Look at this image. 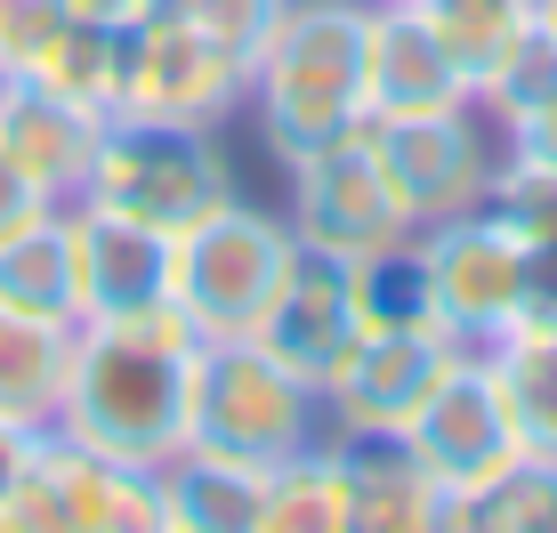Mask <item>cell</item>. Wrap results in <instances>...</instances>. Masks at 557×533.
I'll return each mask as SVG.
<instances>
[{
    "label": "cell",
    "instance_id": "6da1fadb",
    "mask_svg": "<svg viewBox=\"0 0 557 533\" xmlns=\"http://www.w3.org/2000/svg\"><path fill=\"white\" fill-rule=\"evenodd\" d=\"M195 356L202 332L186 323L178 299H153L113 323H73L57 436L153 478L162 461L186 453V429H195Z\"/></svg>",
    "mask_w": 557,
    "mask_h": 533
},
{
    "label": "cell",
    "instance_id": "7a4b0ae2",
    "mask_svg": "<svg viewBox=\"0 0 557 533\" xmlns=\"http://www.w3.org/2000/svg\"><path fill=\"white\" fill-rule=\"evenodd\" d=\"M363 25H372V0H283L275 33L251 57V106H243L275 162H299L372 122Z\"/></svg>",
    "mask_w": 557,
    "mask_h": 533
},
{
    "label": "cell",
    "instance_id": "3957f363",
    "mask_svg": "<svg viewBox=\"0 0 557 533\" xmlns=\"http://www.w3.org/2000/svg\"><path fill=\"white\" fill-rule=\"evenodd\" d=\"M226 195H243V170L226 154V129L210 122H153V113H113L98 129V154H89V178L73 202L113 219L162 226V235H186L202 211H219Z\"/></svg>",
    "mask_w": 557,
    "mask_h": 533
},
{
    "label": "cell",
    "instance_id": "277c9868",
    "mask_svg": "<svg viewBox=\"0 0 557 533\" xmlns=\"http://www.w3.org/2000/svg\"><path fill=\"white\" fill-rule=\"evenodd\" d=\"M292 259H299L292 211L226 195L219 211H202L178 235V283H170V292H178V308L202 339H251L267 299L292 275Z\"/></svg>",
    "mask_w": 557,
    "mask_h": 533
},
{
    "label": "cell",
    "instance_id": "5b68a950",
    "mask_svg": "<svg viewBox=\"0 0 557 533\" xmlns=\"http://www.w3.org/2000/svg\"><path fill=\"white\" fill-rule=\"evenodd\" d=\"M323 436V396L299 372H283L259 339H202L195 356V429L186 445L226 453V461L275 469L283 453Z\"/></svg>",
    "mask_w": 557,
    "mask_h": 533
},
{
    "label": "cell",
    "instance_id": "8992f818",
    "mask_svg": "<svg viewBox=\"0 0 557 533\" xmlns=\"http://www.w3.org/2000/svg\"><path fill=\"white\" fill-rule=\"evenodd\" d=\"M283 186H292L283 211H292L307 251L363 259V251H380V243L420 235L405 195H396V178H388V154H380L372 122L348 129V138H332V146H315V154H299V162H283Z\"/></svg>",
    "mask_w": 557,
    "mask_h": 533
},
{
    "label": "cell",
    "instance_id": "52a82bcc",
    "mask_svg": "<svg viewBox=\"0 0 557 533\" xmlns=\"http://www.w3.org/2000/svg\"><path fill=\"white\" fill-rule=\"evenodd\" d=\"M380 154H388V178L405 195L412 226H445L485 211V186L502 170V129L469 106H420V113H372Z\"/></svg>",
    "mask_w": 557,
    "mask_h": 533
},
{
    "label": "cell",
    "instance_id": "ba28073f",
    "mask_svg": "<svg viewBox=\"0 0 557 533\" xmlns=\"http://www.w3.org/2000/svg\"><path fill=\"white\" fill-rule=\"evenodd\" d=\"M0 533H162V501L146 469H122L49 429L33 469L0 501Z\"/></svg>",
    "mask_w": 557,
    "mask_h": 533
},
{
    "label": "cell",
    "instance_id": "9c48e42d",
    "mask_svg": "<svg viewBox=\"0 0 557 533\" xmlns=\"http://www.w3.org/2000/svg\"><path fill=\"white\" fill-rule=\"evenodd\" d=\"M405 445L420 453V469H429L453 501H460V493H476V485H493L517 453H533L485 348H460V356H453V372L436 380V396L412 412Z\"/></svg>",
    "mask_w": 557,
    "mask_h": 533
},
{
    "label": "cell",
    "instance_id": "30bf717a",
    "mask_svg": "<svg viewBox=\"0 0 557 533\" xmlns=\"http://www.w3.org/2000/svg\"><path fill=\"white\" fill-rule=\"evenodd\" d=\"M243 106H251V57L226 49L210 25H195V16H146V25H129V98H122V113L226 129Z\"/></svg>",
    "mask_w": 557,
    "mask_h": 533
},
{
    "label": "cell",
    "instance_id": "8fae6325",
    "mask_svg": "<svg viewBox=\"0 0 557 533\" xmlns=\"http://www.w3.org/2000/svg\"><path fill=\"white\" fill-rule=\"evenodd\" d=\"M420 251H429V275H436V315H445V332L460 339V348H493V339L525 315L533 251L493 211L420 226Z\"/></svg>",
    "mask_w": 557,
    "mask_h": 533
},
{
    "label": "cell",
    "instance_id": "7c38bea8",
    "mask_svg": "<svg viewBox=\"0 0 557 533\" xmlns=\"http://www.w3.org/2000/svg\"><path fill=\"white\" fill-rule=\"evenodd\" d=\"M460 339L453 332H363L339 372L323 380V429H363V436H405L412 412L436 396L453 372Z\"/></svg>",
    "mask_w": 557,
    "mask_h": 533
},
{
    "label": "cell",
    "instance_id": "4fadbf2b",
    "mask_svg": "<svg viewBox=\"0 0 557 533\" xmlns=\"http://www.w3.org/2000/svg\"><path fill=\"white\" fill-rule=\"evenodd\" d=\"M259 348L275 356L283 372H299L307 388L323 396V380L339 372V356L363 339V323H356V299H348V259H332V251H307L299 243V259H292V275H283V292L267 299V315H259Z\"/></svg>",
    "mask_w": 557,
    "mask_h": 533
},
{
    "label": "cell",
    "instance_id": "5bb4252c",
    "mask_svg": "<svg viewBox=\"0 0 557 533\" xmlns=\"http://www.w3.org/2000/svg\"><path fill=\"white\" fill-rule=\"evenodd\" d=\"M73 266H82V323H113V315H138L153 299H178V235L138 219H113L73 202Z\"/></svg>",
    "mask_w": 557,
    "mask_h": 533
},
{
    "label": "cell",
    "instance_id": "9a60e30c",
    "mask_svg": "<svg viewBox=\"0 0 557 533\" xmlns=\"http://www.w3.org/2000/svg\"><path fill=\"white\" fill-rule=\"evenodd\" d=\"M476 73L429 33L412 0H372L363 25V106L372 113H420V106H469Z\"/></svg>",
    "mask_w": 557,
    "mask_h": 533
},
{
    "label": "cell",
    "instance_id": "2e32d148",
    "mask_svg": "<svg viewBox=\"0 0 557 533\" xmlns=\"http://www.w3.org/2000/svg\"><path fill=\"white\" fill-rule=\"evenodd\" d=\"M98 113L57 98L49 82H33V73H9L0 82V146L16 154L33 186H41L49 202H73L89 178V154H98Z\"/></svg>",
    "mask_w": 557,
    "mask_h": 533
},
{
    "label": "cell",
    "instance_id": "e0dca14e",
    "mask_svg": "<svg viewBox=\"0 0 557 533\" xmlns=\"http://www.w3.org/2000/svg\"><path fill=\"white\" fill-rule=\"evenodd\" d=\"M323 436L339 445V469H348L356 533H445L453 493L420 469L405 436H363V429H323Z\"/></svg>",
    "mask_w": 557,
    "mask_h": 533
},
{
    "label": "cell",
    "instance_id": "ac0fdd59",
    "mask_svg": "<svg viewBox=\"0 0 557 533\" xmlns=\"http://www.w3.org/2000/svg\"><path fill=\"white\" fill-rule=\"evenodd\" d=\"M153 501H162V533H259L267 469L186 445L178 461L153 469Z\"/></svg>",
    "mask_w": 557,
    "mask_h": 533
},
{
    "label": "cell",
    "instance_id": "d6986e66",
    "mask_svg": "<svg viewBox=\"0 0 557 533\" xmlns=\"http://www.w3.org/2000/svg\"><path fill=\"white\" fill-rule=\"evenodd\" d=\"M0 308L82 323V266H73V202H49L0 235Z\"/></svg>",
    "mask_w": 557,
    "mask_h": 533
},
{
    "label": "cell",
    "instance_id": "ffe728a7",
    "mask_svg": "<svg viewBox=\"0 0 557 533\" xmlns=\"http://www.w3.org/2000/svg\"><path fill=\"white\" fill-rule=\"evenodd\" d=\"M65 364H73V323H49V315H16V308H0V421L57 429Z\"/></svg>",
    "mask_w": 557,
    "mask_h": 533
},
{
    "label": "cell",
    "instance_id": "44dd1931",
    "mask_svg": "<svg viewBox=\"0 0 557 533\" xmlns=\"http://www.w3.org/2000/svg\"><path fill=\"white\" fill-rule=\"evenodd\" d=\"M348 299H356L363 332H445V315H436V275H429L420 235L348 259Z\"/></svg>",
    "mask_w": 557,
    "mask_h": 533
},
{
    "label": "cell",
    "instance_id": "7402d4cb",
    "mask_svg": "<svg viewBox=\"0 0 557 533\" xmlns=\"http://www.w3.org/2000/svg\"><path fill=\"white\" fill-rule=\"evenodd\" d=\"M259 533H356L348 469H339V445H332V436H315V445L283 453V461L267 469Z\"/></svg>",
    "mask_w": 557,
    "mask_h": 533
},
{
    "label": "cell",
    "instance_id": "603a6c76",
    "mask_svg": "<svg viewBox=\"0 0 557 533\" xmlns=\"http://www.w3.org/2000/svg\"><path fill=\"white\" fill-rule=\"evenodd\" d=\"M445 533H557V453H517L493 485L460 493Z\"/></svg>",
    "mask_w": 557,
    "mask_h": 533
},
{
    "label": "cell",
    "instance_id": "cb8c5ba5",
    "mask_svg": "<svg viewBox=\"0 0 557 533\" xmlns=\"http://www.w3.org/2000/svg\"><path fill=\"white\" fill-rule=\"evenodd\" d=\"M33 82H49L57 98H73V106L98 113V122H113L122 98H129V33L82 25V16H73V25L57 33V49L33 65Z\"/></svg>",
    "mask_w": 557,
    "mask_h": 533
},
{
    "label": "cell",
    "instance_id": "d4e9b609",
    "mask_svg": "<svg viewBox=\"0 0 557 533\" xmlns=\"http://www.w3.org/2000/svg\"><path fill=\"white\" fill-rule=\"evenodd\" d=\"M493 372H502V396L517 412L533 453H557V323H509L493 339Z\"/></svg>",
    "mask_w": 557,
    "mask_h": 533
},
{
    "label": "cell",
    "instance_id": "484cf974",
    "mask_svg": "<svg viewBox=\"0 0 557 533\" xmlns=\"http://www.w3.org/2000/svg\"><path fill=\"white\" fill-rule=\"evenodd\" d=\"M542 98H557V33L542 25V9H533V25L517 33L493 65H476V113L509 138Z\"/></svg>",
    "mask_w": 557,
    "mask_h": 533
},
{
    "label": "cell",
    "instance_id": "4316f807",
    "mask_svg": "<svg viewBox=\"0 0 557 533\" xmlns=\"http://www.w3.org/2000/svg\"><path fill=\"white\" fill-rule=\"evenodd\" d=\"M485 211L502 219L525 251L557 243V162L525 154V146H502V170H493V186H485Z\"/></svg>",
    "mask_w": 557,
    "mask_h": 533
},
{
    "label": "cell",
    "instance_id": "83f0119b",
    "mask_svg": "<svg viewBox=\"0 0 557 533\" xmlns=\"http://www.w3.org/2000/svg\"><path fill=\"white\" fill-rule=\"evenodd\" d=\"M420 16H429V33L436 41H445L460 65H493V57H502L517 33L533 25V0H412Z\"/></svg>",
    "mask_w": 557,
    "mask_h": 533
},
{
    "label": "cell",
    "instance_id": "f1b7e54d",
    "mask_svg": "<svg viewBox=\"0 0 557 533\" xmlns=\"http://www.w3.org/2000/svg\"><path fill=\"white\" fill-rule=\"evenodd\" d=\"M65 25H73L65 0H0V82H9V73H33L57 49Z\"/></svg>",
    "mask_w": 557,
    "mask_h": 533
},
{
    "label": "cell",
    "instance_id": "f546056e",
    "mask_svg": "<svg viewBox=\"0 0 557 533\" xmlns=\"http://www.w3.org/2000/svg\"><path fill=\"white\" fill-rule=\"evenodd\" d=\"M275 16H283V0H202V16H195V25H210L226 49L259 57V41L275 33Z\"/></svg>",
    "mask_w": 557,
    "mask_h": 533
},
{
    "label": "cell",
    "instance_id": "4dcf8cb0",
    "mask_svg": "<svg viewBox=\"0 0 557 533\" xmlns=\"http://www.w3.org/2000/svg\"><path fill=\"white\" fill-rule=\"evenodd\" d=\"M33 211H49V195L25 178V170H16V154H9V146H0V235H9V226H25Z\"/></svg>",
    "mask_w": 557,
    "mask_h": 533
},
{
    "label": "cell",
    "instance_id": "1f68e13d",
    "mask_svg": "<svg viewBox=\"0 0 557 533\" xmlns=\"http://www.w3.org/2000/svg\"><path fill=\"white\" fill-rule=\"evenodd\" d=\"M49 429H25V421H0V501L16 493V478L33 469V453H41Z\"/></svg>",
    "mask_w": 557,
    "mask_h": 533
},
{
    "label": "cell",
    "instance_id": "d6a6232c",
    "mask_svg": "<svg viewBox=\"0 0 557 533\" xmlns=\"http://www.w3.org/2000/svg\"><path fill=\"white\" fill-rule=\"evenodd\" d=\"M82 25H113V33H129V25H146L153 16V0H65Z\"/></svg>",
    "mask_w": 557,
    "mask_h": 533
},
{
    "label": "cell",
    "instance_id": "836d02e7",
    "mask_svg": "<svg viewBox=\"0 0 557 533\" xmlns=\"http://www.w3.org/2000/svg\"><path fill=\"white\" fill-rule=\"evenodd\" d=\"M509 146H525V154H542V162H557V98H542L525 113V122L509 129Z\"/></svg>",
    "mask_w": 557,
    "mask_h": 533
},
{
    "label": "cell",
    "instance_id": "e575fe53",
    "mask_svg": "<svg viewBox=\"0 0 557 533\" xmlns=\"http://www.w3.org/2000/svg\"><path fill=\"white\" fill-rule=\"evenodd\" d=\"M153 16H202V0H153Z\"/></svg>",
    "mask_w": 557,
    "mask_h": 533
},
{
    "label": "cell",
    "instance_id": "d590c367",
    "mask_svg": "<svg viewBox=\"0 0 557 533\" xmlns=\"http://www.w3.org/2000/svg\"><path fill=\"white\" fill-rule=\"evenodd\" d=\"M533 9H542V25H549V33H557V0H533Z\"/></svg>",
    "mask_w": 557,
    "mask_h": 533
}]
</instances>
